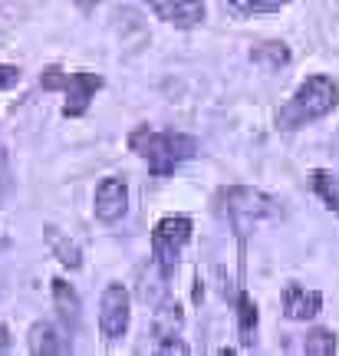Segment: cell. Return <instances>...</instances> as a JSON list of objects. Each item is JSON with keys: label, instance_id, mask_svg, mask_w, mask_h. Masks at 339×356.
<instances>
[{"label": "cell", "instance_id": "12", "mask_svg": "<svg viewBox=\"0 0 339 356\" xmlns=\"http://www.w3.org/2000/svg\"><path fill=\"white\" fill-rule=\"evenodd\" d=\"M238 330H240V340L244 346L254 343V330H257V304H254L247 293L238 297Z\"/></svg>", "mask_w": 339, "mask_h": 356}, {"label": "cell", "instance_id": "3", "mask_svg": "<svg viewBox=\"0 0 339 356\" xmlns=\"http://www.w3.org/2000/svg\"><path fill=\"white\" fill-rule=\"evenodd\" d=\"M214 211L224 218L238 234H247L254 225H261L264 218H274L280 208L270 195L257 188H244V185H234V188H221L217 198H214Z\"/></svg>", "mask_w": 339, "mask_h": 356}, {"label": "cell", "instance_id": "1", "mask_svg": "<svg viewBox=\"0 0 339 356\" xmlns=\"http://www.w3.org/2000/svg\"><path fill=\"white\" fill-rule=\"evenodd\" d=\"M129 149L135 155H142L149 162L151 175H172L185 159L198 152V139L185 136V132H155V129L142 126L129 136Z\"/></svg>", "mask_w": 339, "mask_h": 356}, {"label": "cell", "instance_id": "15", "mask_svg": "<svg viewBox=\"0 0 339 356\" xmlns=\"http://www.w3.org/2000/svg\"><path fill=\"white\" fill-rule=\"evenodd\" d=\"M303 350H306L310 356H333L336 353V337H333L329 330H313L310 337H306Z\"/></svg>", "mask_w": 339, "mask_h": 356}, {"label": "cell", "instance_id": "17", "mask_svg": "<svg viewBox=\"0 0 339 356\" xmlns=\"http://www.w3.org/2000/svg\"><path fill=\"white\" fill-rule=\"evenodd\" d=\"M53 244H56V254H60V261H63L66 267H79V264H83V257H79V248H76L73 241L66 244L63 238H53Z\"/></svg>", "mask_w": 339, "mask_h": 356}, {"label": "cell", "instance_id": "6", "mask_svg": "<svg viewBox=\"0 0 339 356\" xmlns=\"http://www.w3.org/2000/svg\"><path fill=\"white\" fill-rule=\"evenodd\" d=\"M126 208H129V188H126V181L122 178H102L99 181V188H96V218L99 221H119V218L126 215Z\"/></svg>", "mask_w": 339, "mask_h": 356}, {"label": "cell", "instance_id": "16", "mask_svg": "<svg viewBox=\"0 0 339 356\" xmlns=\"http://www.w3.org/2000/svg\"><path fill=\"white\" fill-rule=\"evenodd\" d=\"M287 0H231L238 13H276Z\"/></svg>", "mask_w": 339, "mask_h": 356}, {"label": "cell", "instance_id": "13", "mask_svg": "<svg viewBox=\"0 0 339 356\" xmlns=\"http://www.w3.org/2000/svg\"><path fill=\"white\" fill-rule=\"evenodd\" d=\"M313 191L326 202L329 211L339 215V178L333 172H313Z\"/></svg>", "mask_w": 339, "mask_h": 356}, {"label": "cell", "instance_id": "8", "mask_svg": "<svg viewBox=\"0 0 339 356\" xmlns=\"http://www.w3.org/2000/svg\"><path fill=\"white\" fill-rule=\"evenodd\" d=\"M155 17L175 26H198L204 20V0H145Z\"/></svg>", "mask_w": 339, "mask_h": 356}, {"label": "cell", "instance_id": "7", "mask_svg": "<svg viewBox=\"0 0 339 356\" xmlns=\"http://www.w3.org/2000/svg\"><path fill=\"white\" fill-rule=\"evenodd\" d=\"M66 106L63 115H83L89 109L92 96L102 89L99 73H66Z\"/></svg>", "mask_w": 339, "mask_h": 356}, {"label": "cell", "instance_id": "11", "mask_svg": "<svg viewBox=\"0 0 339 356\" xmlns=\"http://www.w3.org/2000/svg\"><path fill=\"white\" fill-rule=\"evenodd\" d=\"M53 297H56V307H60L63 320L76 327L79 323V297H76V291L66 280H53Z\"/></svg>", "mask_w": 339, "mask_h": 356}, {"label": "cell", "instance_id": "14", "mask_svg": "<svg viewBox=\"0 0 339 356\" xmlns=\"http://www.w3.org/2000/svg\"><path fill=\"white\" fill-rule=\"evenodd\" d=\"M251 56H254V63L267 66V70H280L283 63H290V53L283 43H264V47H257Z\"/></svg>", "mask_w": 339, "mask_h": 356}, {"label": "cell", "instance_id": "21", "mask_svg": "<svg viewBox=\"0 0 339 356\" xmlns=\"http://www.w3.org/2000/svg\"><path fill=\"white\" fill-rule=\"evenodd\" d=\"M96 3H99V0H76V7H83V10H92Z\"/></svg>", "mask_w": 339, "mask_h": 356}, {"label": "cell", "instance_id": "20", "mask_svg": "<svg viewBox=\"0 0 339 356\" xmlns=\"http://www.w3.org/2000/svg\"><path fill=\"white\" fill-rule=\"evenodd\" d=\"M158 350H162V353H188V346L181 343V340H168V337L162 340V346H158Z\"/></svg>", "mask_w": 339, "mask_h": 356}, {"label": "cell", "instance_id": "19", "mask_svg": "<svg viewBox=\"0 0 339 356\" xmlns=\"http://www.w3.org/2000/svg\"><path fill=\"white\" fill-rule=\"evenodd\" d=\"M17 83H20V70H17V66L0 63V89H13Z\"/></svg>", "mask_w": 339, "mask_h": 356}, {"label": "cell", "instance_id": "5", "mask_svg": "<svg viewBox=\"0 0 339 356\" xmlns=\"http://www.w3.org/2000/svg\"><path fill=\"white\" fill-rule=\"evenodd\" d=\"M99 330L106 340H119L129 330V291L122 284H109L99 300Z\"/></svg>", "mask_w": 339, "mask_h": 356}, {"label": "cell", "instance_id": "4", "mask_svg": "<svg viewBox=\"0 0 339 356\" xmlns=\"http://www.w3.org/2000/svg\"><path fill=\"white\" fill-rule=\"evenodd\" d=\"M191 238V218L185 215H168L162 218L155 231H151V257L162 270L165 277L178 267V257H181V248L188 244Z\"/></svg>", "mask_w": 339, "mask_h": 356}, {"label": "cell", "instance_id": "2", "mask_svg": "<svg viewBox=\"0 0 339 356\" xmlns=\"http://www.w3.org/2000/svg\"><path fill=\"white\" fill-rule=\"evenodd\" d=\"M339 102V89L329 76H310L306 83H300V89L287 99V106H280L276 113V129L293 132L323 119L326 113H333Z\"/></svg>", "mask_w": 339, "mask_h": 356}, {"label": "cell", "instance_id": "9", "mask_svg": "<svg viewBox=\"0 0 339 356\" xmlns=\"http://www.w3.org/2000/svg\"><path fill=\"white\" fill-rule=\"evenodd\" d=\"M320 307H323V293L306 291L300 284H290L283 291V314L290 320H310L320 314Z\"/></svg>", "mask_w": 339, "mask_h": 356}, {"label": "cell", "instance_id": "18", "mask_svg": "<svg viewBox=\"0 0 339 356\" xmlns=\"http://www.w3.org/2000/svg\"><path fill=\"white\" fill-rule=\"evenodd\" d=\"M40 86H43V89H63L66 86V73L60 70V66H50V70H43Z\"/></svg>", "mask_w": 339, "mask_h": 356}, {"label": "cell", "instance_id": "10", "mask_svg": "<svg viewBox=\"0 0 339 356\" xmlns=\"http://www.w3.org/2000/svg\"><path fill=\"white\" fill-rule=\"evenodd\" d=\"M30 353L33 356L66 353V343L60 340V333L53 330L50 323H33V327H30Z\"/></svg>", "mask_w": 339, "mask_h": 356}]
</instances>
